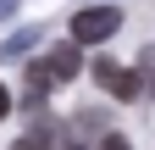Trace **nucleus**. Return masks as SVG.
<instances>
[{
  "label": "nucleus",
  "mask_w": 155,
  "mask_h": 150,
  "mask_svg": "<svg viewBox=\"0 0 155 150\" xmlns=\"http://www.w3.org/2000/svg\"><path fill=\"white\" fill-rule=\"evenodd\" d=\"M122 33V11L116 6H83L72 17V39L78 45H105V39H116Z\"/></svg>",
  "instance_id": "f257e3e1"
},
{
  "label": "nucleus",
  "mask_w": 155,
  "mask_h": 150,
  "mask_svg": "<svg viewBox=\"0 0 155 150\" xmlns=\"http://www.w3.org/2000/svg\"><path fill=\"white\" fill-rule=\"evenodd\" d=\"M94 84H100L111 100H139V95H144V78H139L133 67L111 61V56H100V61H94Z\"/></svg>",
  "instance_id": "f03ea898"
},
{
  "label": "nucleus",
  "mask_w": 155,
  "mask_h": 150,
  "mask_svg": "<svg viewBox=\"0 0 155 150\" xmlns=\"http://www.w3.org/2000/svg\"><path fill=\"white\" fill-rule=\"evenodd\" d=\"M50 89H55V72H50V61H33V67H28V95H22V100H28V106H39Z\"/></svg>",
  "instance_id": "7ed1b4c3"
},
{
  "label": "nucleus",
  "mask_w": 155,
  "mask_h": 150,
  "mask_svg": "<svg viewBox=\"0 0 155 150\" xmlns=\"http://www.w3.org/2000/svg\"><path fill=\"white\" fill-rule=\"evenodd\" d=\"M78 67H83V56H78V45H61V50L50 56V72H55V78H78Z\"/></svg>",
  "instance_id": "20e7f679"
},
{
  "label": "nucleus",
  "mask_w": 155,
  "mask_h": 150,
  "mask_svg": "<svg viewBox=\"0 0 155 150\" xmlns=\"http://www.w3.org/2000/svg\"><path fill=\"white\" fill-rule=\"evenodd\" d=\"M33 45H39V28H22V33H11V39L0 45V56H6V61H17V56H28Z\"/></svg>",
  "instance_id": "39448f33"
},
{
  "label": "nucleus",
  "mask_w": 155,
  "mask_h": 150,
  "mask_svg": "<svg viewBox=\"0 0 155 150\" xmlns=\"http://www.w3.org/2000/svg\"><path fill=\"white\" fill-rule=\"evenodd\" d=\"M50 128H55V122H39V128H28V134L17 139L11 150H50V145H55V134H50Z\"/></svg>",
  "instance_id": "423d86ee"
},
{
  "label": "nucleus",
  "mask_w": 155,
  "mask_h": 150,
  "mask_svg": "<svg viewBox=\"0 0 155 150\" xmlns=\"http://www.w3.org/2000/svg\"><path fill=\"white\" fill-rule=\"evenodd\" d=\"M100 150H133V145H127L122 134H105V139H100Z\"/></svg>",
  "instance_id": "0eeeda50"
},
{
  "label": "nucleus",
  "mask_w": 155,
  "mask_h": 150,
  "mask_svg": "<svg viewBox=\"0 0 155 150\" xmlns=\"http://www.w3.org/2000/svg\"><path fill=\"white\" fill-rule=\"evenodd\" d=\"M6 111H11V95H6V84H0V117H6Z\"/></svg>",
  "instance_id": "6e6552de"
},
{
  "label": "nucleus",
  "mask_w": 155,
  "mask_h": 150,
  "mask_svg": "<svg viewBox=\"0 0 155 150\" xmlns=\"http://www.w3.org/2000/svg\"><path fill=\"white\" fill-rule=\"evenodd\" d=\"M11 11H17V0H0V17H11Z\"/></svg>",
  "instance_id": "1a4fd4ad"
},
{
  "label": "nucleus",
  "mask_w": 155,
  "mask_h": 150,
  "mask_svg": "<svg viewBox=\"0 0 155 150\" xmlns=\"http://www.w3.org/2000/svg\"><path fill=\"white\" fill-rule=\"evenodd\" d=\"M55 150H83V145H78V139H61V145H55Z\"/></svg>",
  "instance_id": "9d476101"
}]
</instances>
